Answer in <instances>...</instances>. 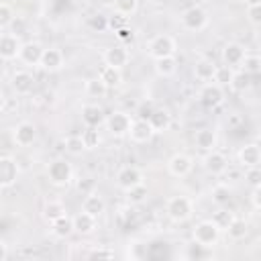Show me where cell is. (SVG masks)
<instances>
[{"mask_svg":"<svg viewBox=\"0 0 261 261\" xmlns=\"http://www.w3.org/2000/svg\"><path fill=\"white\" fill-rule=\"evenodd\" d=\"M47 179L55 188H65L73 179V167L65 159H53L47 165Z\"/></svg>","mask_w":261,"mask_h":261,"instance_id":"6da1fadb","label":"cell"},{"mask_svg":"<svg viewBox=\"0 0 261 261\" xmlns=\"http://www.w3.org/2000/svg\"><path fill=\"white\" fill-rule=\"evenodd\" d=\"M218 237H220V228L212 218L210 220H200L192 230V239L196 243L208 247V249H212L218 243Z\"/></svg>","mask_w":261,"mask_h":261,"instance_id":"7a4b0ae2","label":"cell"},{"mask_svg":"<svg viewBox=\"0 0 261 261\" xmlns=\"http://www.w3.org/2000/svg\"><path fill=\"white\" fill-rule=\"evenodd\" d=\"M165 212L173 222H186L192 216L194 206H192V200L186 196H171L165 202Z\"/></svg>","mask_w":261,"mask_h":261,"instance_id":"3957f363","label":"cell"},{"mask_svg":"<svg viewBox=\"0 0 261 261\" xmlns=\"http://www.w3.org/2000/svg\"><path fill=\"white\" fill-rule=\"evenodd\" d=\"M179 20H181V27L186 31H202L208 24V12L202 6L194 4V6H190L181 12Z\"/></svg>","mask_w":261,"mask_h":261,"instance_id":"277c9868","label":"cell"},{"mask_svg":"<svg viewBox=\"0 0 261 261\" xmlns=\"http://www.w3.org/2000/svg\"><path fill=\"white\" fill-rule=\"evenodd\" d=\"M147 53L153 59H161V57H169L175 55V39L169 35H157L147 43Z\"/></svg>","mask_w":261,"mask_h":261,"instance_id":"5b68a950","label":"cell"},{"mask_svg":"<svg viewBox=\"0 0 261 261\" xmlns=\"http://www.w3.org/2000/svg\"><path fill=\"white\" fill-rule=\"evenodd\" d=\"M198 100H200V104L206 106V108H216V106H220L222 100H224V90H222V86L216 84V82H206V84L200 88V92H198Z\"/></svg>","mask_w":261,"mask_h":261,"instance_id":"8992f818","label":"cell"},{"mask_svg":"<svg viewBox=\"0 0 261 261\" xmlns=\"http://www.w3.org/2000/svg\"><path fill=\"white\" fill-rule=\"evenodd\" d=\"M130 124H133V118H130L126 112H122V110H114V112L108 114V118H106V128H108V133H110L112 137H116V139L128 135V133H130Z\"/></svg>","mask_w":261,"mask_h":261,"instance_id":"52a82bcc","label":"cell"},{"mask_svg":"<svg viewBox=\"0 0 261 261\" xmlns=\"http://www.w3.org/2000/svg\"><path fill=\"white\" fill-rule=\"evenodd\" d=\"M18 173H20V167L16 163L14 157L10 155H2L0 157V188H12L18 179Z\"/></svg>","mask_w":261,"mask_h":261,"instance_id":"ba28073f","label":"cell"},{"mask_svg":"<svg viewBox=\"0 0 261 261\" xmlns=\"http://www.w3.org/2000/svg\"><path fill=\"white\" fill-rule=\"evenodd\" d=\"M202 165H204V169H206L208 173H212V175H222V173H226V169H228V159H226L224 153L212 149V151H206V155H204V159H202Z\"/></svg>","mask_w":261,"mask_h":261,"instance_id":"9c48e42d","label":"cell"},{"mask_svg":"<svg viewBox=\"0 0 261 261\" xmlns=\"http://www.w3.org/2000/svg\"><path fill=\"white\" fill-rule=\"evenodd\" d=\"M35 139H37V126L29 120H22L12 128V141L18 147H29L35 143Z\"/></svg>","mask_w":261,"mask_h":261,"instance_id":"30bf717a","label":"cell"},{"mask_svg":"<svg viewBox=\"0 0 261 261\" xmlns=\"http://www.w3.org/2000/svg\"><path fill=\"white\" fill-rule=\"evenodd\" d=\"M139 184H143V171L139 167H135V165H126L116 173V186L120 190H124V192L135 188V186H139Z\"/></svg>","mask_w":261,"mask_h":261,"instance_id":"8fae6325","label":"cell"},{"mask_svg":"<svg viewBox=\"0 0 261 261\" xmlns=\"http://www.w3.org/2000/svg\"><path fill=\"white\" fill-rule=\"evenodd\" d=\"M192 167H194V161H192V157L186 155V153H175V155H171L169 161H167V171H169L173 177H186V175L192 171Z\"/></svg>","mask_w":261,"mask_h":261,"instance_id":"7c38bea8","label":"cell"},{"mask_svg":"<svg viewBox=\"0 0 261 261\" xmlns=\"http://www.w3.org/2000/svg\"><path fill=\"white\" fill-rule=\"evenodd\" d=\"M20 47H22V43H20V39H18L16 35H12V33H2V37H0V57H2V61H12V59H16Z\"/></svg>","mask_w":261,"mask_h":261,"instance_id":"4fadbf2b","label":"cell"},{"mask_svg":"<svg viewBox=\"0 0 261 261\" xmlns=\"http://www.w3.org/2000/svg\"><path fill=\"white\" fill-rule=\"evenodd\" d=\"M43 51H45V47L39 41H27V43H22V47L18 51V59L24 65H39Z\"/></svg>","mask_w":261,"mask_h":261,"instance_id":"5bb4252c","label":"cell"},{"mask_svg":"<svg viewBox=\"0 0 261 261\" xmlns=\"http://www.w3.org/2000/svg\"><path fill=\"white\" fill-rule=\"evenodd\" d=\"M153 135H155V130H153V126H151L149 120H145V118H133L130 133H128V137H130L133 143H149Z\"/></svg>","mask_w":261,"mask_h":261,"instance_id":"9a60e30c","label":"cell"},{"mask_svg":"<svg viewBox=\"0 0 261 261\" xmlns=\"http://www.w3.org/2000/svg\"><path fill=\"white\" fill-rule=\"evenodd\" d=\"M237 159L243 167H259L261 163V147L257 143H247L239 149Z\"/></svg>","mask_w":261,"mask_h":261,"instance_id":"2e32d148","label":"cell"},{"mask_svg":"<svg viewBox=\"0 0 261 261\" xmlns=\"http://www.w3.org/2000/svg\"><path fill=\"white\" fill-rule=\"evenodd\" d=\"M245 55H247V53H245V47H243L241 43H237V41H230V43H226V45L222 47V61H224V65L237 67V65L243 63Z\"/></svg>","mask_w":261,"mask_h":261,"instance_id":"e0dca14e","label":"cell"},{"mask_svg":"<svg viewBox=\"0 0 261 261\" xmlns=\"http://www.w3.org/2000/svg\"><path fill=\"white\" fill-rule=\"evenodd\" d=\"M33 84H35L33 73H29L27 69H16L12 73V77H10V86H12L14 94H20V96L29 94L33 90Z\"/></svg>","mask_w":261,"mask_h":261,"instance_id":"ac0fdd59","label":"cell"},{"mask_svg":"<svg viewBox=\"0 0 261 261\" xmlns=\"http://www.w3.org/2000/svg\"><path fill=\"white\" fill-rule=\"evenodd\" d=\"M102 57H104V63H106V65H114V67H120V69H122V67L128 63V59H130L128 51H126L122 45H112V47H108Z\"/></svg>","mask_w":261,"mask_h":261,"instance_id":"d6986e66","label":"cell"},{"mask_svg":"<svg viewBox=\"0 0 261 261\" xmlns=\"http://www.w3.org/2000/svg\"><path fill=\"white\" fill-rule=\"evenodd\" d=\"M39 65L45 71H57V69H61V65H63V53H61V49L47 47L43 51V57H41V63Z\"/></svg>","mask_w":261,"mask_h":261,"instance_id":"ffe728a7","label":"cell"},{"mask_svg":"<svg viewBox=\"0 0 261 261\" xmlns=\"http://www.w3.org/2000/svg\"><path fill=\"white\" fill-rule=\"evenodd\" d=\"M96 216H92V214H88V212H84V210H80L75 216H73V230L77 232V234H92L94 230H96Z\"/></svg>","mask_w":261,"mask_h":261,"instance_id":"44dd1931","label":"cell"},{"mask_svg":"<svg viewBox=\"0 0 261 261\" xmlns=\"http://www.w3.org/2000/svg\"><path fill=\"white\" fill-rule=\"evenodd\" d=\"M82 210L98 218L106 210V202H104V198L98 192H90V194H86V198L82 202Z\"/></svg>","mask_w":261,"mask_h":261,"instance_id":"7402d4cb","label":"cell"},{"mask_svg":"<svg viewBox=\"0 0 261 261\" xmlns=\"http://www.w3.org/2000/svg\"><path fill=\"white\" fill-rule=\"evenodd\" d=\"M216 63L212 59H198L194 65V77L200 82H214V73H216Z\"/></svg>","mask_w":261,"mask_h":261,"instance_id":"603a6c76","label":"cell"},{"mask_svg":"<svg viewBox=\"0 0 261 261\" xmlns=\"http://www.w3.org/2000/svg\"><path fill=\"white\" fill-rule=\"evenodd\" d=\"M104 120V112L98 104H84L82 106V122L86 126H100Z\"/></svg>","mask_w":261,"mask_h":261,"instance_id":"cb8c5ba5","label":"cell"},{"mask_svg":"<svg viewBox=\"0 0 261 261\" xmlns=\"http://www.w3.org/2000/svg\"><path fill=\"white\" fill-rule=\"evenodd\" d=\"M194 143L202 151H212L216 147V130L212 128H198L194 135Z\"/></svg>","mask_w":261,"mask_h":261,"instance_id":"d4e9b609","label":"cell"},{"mask_svg":"<svg viewBox=\"0 0 261 261\" xmlns=\"http://www.w3.org/2000/svg\"><path fill=\"white\" fill-rule=\"evenodd\" d=\"M149 122H151L155 133H163V130H167L171 126V114H169L167 108H155V112L151 114Z\"/></svg>","mask_w":261,"mask_h":261,"instance_id":"484cf974","label":"cell"},{"mask_svg":"<svg viewBox=\"0 0 261 261\" xmlns=\"http://www.w3.org/2000/svg\"><path fill=\"white\" fill-rule=\"evenodd\" d=\"M67 214V210H65V206H63V202H59V200H49V202H45V206H43V218L51 224V222H55V220H59L61 216H65Z\"/></svg>","mask_w":261,"mask_h":261,"instance_id":"4316f807","label":"cell"},{"mask_svg":"<svg viewBox=\"0 0 261 261\" xmlns=\"http://www.w3.org/2000/svg\"><path fill=\"white\" fill-rule=\"evenodd\" d=\"M175 71H177V59H175V55L155 59V73L159 77H171Z\"/></svg>","mask_w":261,"mask_h":261,"instance_id":"83f0119b","label":"cell"},{"mask_svg":"<svg viewBox=\"0 0 261 261\" xmlns=\"http://www.w3.org/2000/svg\"><path fill=\"white\" fill-rule=\"evenodd\" d=\"M98 77L108 86V90L110 88H116V86H120V82H122V73H120V67H114V65H104L102 69H100V73H98Z\"/></svg>","mask_w":261,"mask_h":261,"instance_id":"f1b7e54d","label":"cell"},{"mask_svg":"<svg viewBox=\"0 0 261 261\" xmlns=\"http://www.w3.org/2000/svg\"><path fill=\"white\" fill-rule=\"evenodd\" d=\"M51 232H53V237H57V239H67L71 232H75V230H73V218H69V216L65 214V216H61L59 220L51 222Z\"/></svg>","mask_w":261,"mask_h":261,"instance_id":"f546056e","label":"cell"},{"mask_svg":"<svg viewBox=\"0 0 261 261\" xmlns=\"http://www.w3.org/2000/svg\"><path fill=\"white\" fill-rule=\"evenodd\" d=\"M126 257L133 261H143L149 257V245L145 241H130L126 247Z\"/></svg>","mask_w":261,"mask_h":261,"instance_id":"4dcf8cb0","label":"cell"},{"mask_svg":"<svg viewBox=\"0 0 261 261\" xmlns=\"http://www.w3.org/2000/svg\"><path fill=\"white\" fill-rule=\"evenodd\" d=\"M247 232H249V224H247L243 218H237V216H234V220H232V222L228 224V228H226V234H228V239H232V241L245 239Z\"/></svg>","mask_w":261,"mask_h":261,"instance_id":"1f68e13d","label":"cell"},{"mask_svg":"<svg viewBox=\"0 0 261 261\" xmlns=\"http://www.w3.org/2000/svg\"><path fill=\"white\" fill-rule=\"evenodd\" d=\"M210 196H212V202H214V204L224 206V204H228V200L232 198V190H230L226 184H216V186L212 188Z\"/></svg>","mask_w":261,"mask_h":261,"instance_id":"d6a6232c","label":"cell"},{"mask_svg":"<svg viewBox=\"0 0 261 261\" xmlns=\"http://www.w3.org/2000/svg\"><path fill=\"white\" fill-rule=\"evenodd\" d=\"M84 90H86V94H88L90 98H102V96L106 94L108 86H106L100 77H92V80H88V82H86Z\"/></svg>","mask_w":261,"mask_h":261,"instance_id":"836d02e7","label":"cell"},{"mask_svg":"<svg viewBox=\"0 0 261 261\" xmlns=\"http://www.w3.org/2000/svg\"><path fill=\"white\" fill-rule=\"evenodd\" d=\"M82 141H84L86 149H96V147L100 145V141H102L98 126H86V128L82 130Z\"/></svg>","mask_w":261,"mask_h":261,"instance_id":"e575fe53","label":"cell"},{"mask_svg":"<svg viewBox=\"0 0 261 261\" xmlns=\"http://www.w3.org/2000/svg\"><path fill=\"white\" fill-rule=\"evenodd\" d=\"M251 73H247V71H234V75H232V82H230V88L234 90V92H245V90H249L251 88Z\"/></svg>","mask_w":261,"mask_h":261,"instance_id":"d590c367","label":"cell"},{"mask_svg":"<svg viewBox=\"0 0 261 261\" xmlns=\"http://www.w3.org/2000/svg\"><path fill=\"white\" fill-rule=\"evenodd\" d=\"M147 196H149V190H147L145 184H139V186L126 190V200H128V204H143V202L147 200Z\"/></svg>","mask_w":261,"mask_h":261,"instance_id":"8d00e7d4","label":"cell"},{"mask_svg":"<svg viewBox=\"0 0 261 261\" xmlns=\"http://www.w3.org/2000/svg\"><path fill=\"white\" fill-rule=\"evenodd\" d=\"M232 75H234V69L230 65H218L216 67V73H214V82L224 88V86H230Z\"/></svg>","mask_w":261,"mask_h":261,"instance_id":"74e56055","label":"cell"},{"mask_svg":"<svg viewBox=\"0 0 261 261\" xmlns=\"http://www.w3.org/2000/svg\"><path fill=\"white\" fill-rule=\"evenodd\" d=\"M65 151L71 155H82L86 151V145L82 141V135H71L65 139Z\"/></svg>","mask_w":261,"mask_h":261,"instance_id":"f35d334b","label":"cell"},{"mask_svg":"<svg viewBox=\"0 0 261 261\" xmlns=\"http://www.w3.org/2000/svg\"><path fill=\"white\" fill-rule=\"evenodd\" d=\"M241 69L247 71V73H251V75L259 73L261 71V57L259 55H245V59L241 63Z\"/></svg>","mask_w":261,"mask_h":261,"instance_id":"ab89813d","label":"cell"},{"mask_svg":"<svg viewBox=\"0 0 261 261\" xmlns=\"http://www.w3.org/2000/svg\"><path fill=\"white\" fill-rule=\"evenodd\" d=\"M114 8H116V12H120L124 16H130V14L137 12L139 0H114Z\"/></svg>","mask_w":261,"mask_h":261,"instance_id":"60d3db41","label":"cell"},{"mask_svg":"<svg viewBox=\"0 0 261 261\" xmlns=\"http://www.w3.org/2000/svg\"><path fill=\"white\" fill-rule=\"evenodd\" d=\"M124 27H128V16H124V14H120V12H112L110 16H108V29L110 31H120V29H124Z\"/></svg>","mask_w":261,"mask_h":261,"instance_id":"b9f144b4","label":"cell"},{"mask_svg":"<svg viewBox=\"0 0 261 261\" xmlns=\"http://www.w3.org/2000/svg\"><path fill=\"white\" fill-rule=\"evenodd\" d=\"M212 220L218 224V228H220V230H226V228H228V224L234 220V214H232V212H228V210H218V212L212 216Z\"/></svg>","mask_w":261,"mask_h":261,"instance_id":"7bdbcfd3","label":"cell"},{"mask_svg":"<svg viewBox=\"0 0 261 261\" xmlns=\"http://www.w3.org/2000/svg\"><path fill=\"white\" fill-rule=\"evenodd\" d=\"M12 20H14V10H12V6H10L8 2H2V4H0V27L6 29Z\"/></svg>","mask_w":261,"mask_h":261,"instance_id":"ee69618b","label":"cell"},{"mask_svg":"<svg viewBox=\"0 0 261 261\" xmlns=\"http://www.w3.org/2000/svg\"><path fill=\"white\" fill-rule=\"evenodd\" d=\"M88 27H90L92 31L102 33V31H106V29H108V16L94 14V16H90V18H88Z\"/></svg>","mask_w":261,"mask_h":261,"instance_id":"f6af8a7d","label":"cell"},{"mask_svg":"<svg viewBox=\"0 0 261 261\" xmlns=\"http://www.w3.org/2000/svg\"><path fill=\"white\" fill-rule=\"evenodd\" d=\"M206 255H208V247H204L196 241L192 245H188V259H202Z\"/></svg>","mask_w":261,"mask_h":261,"instance_id":"bcb514c9","label":"cell"},{"mask_svg":"<svg viewBox=\"0 0 261 261\" xmlns=\"http://www.w3.org/2000/svg\"><path fill=\"white\" fill-rule=\"evenodd\" d=\"M155 104L151 102V100H145V102H141L139 104V108H137V118H145V120H149L151 118V114L155 112Z\"/></svg>","mask_w":261,"mask_h":261,"instance_id":"7dc6e473","label":"cell"},{"mask_svg":"<svg viewBox=\"0 0 261 261\" xmlns=\"http://www.w3.org/2000/svg\"><path fill=\"white\" fill-rule=\"evenodd\" d=\"M247 18L251 24H261V4L247 6Z\"/></svg>","mask_w":261,"mask_h":261,"instance_id":"c3c4849f","label":"cell"},{"mask_svg":"<svg viewBox=\"0 0 261 261\" xmlns=\"http://www.w3.org/2000/svg\"><path fill=\"white\" fill-rule=\"evenodd\" d=\"M245 179L255 188L261 184V169L259 167H247V173H245Z\"/></svg>","mask_w":261,"mask_h":261,"instance_id":"681fc988","label":"cell"},{"mask_svg":"<svg viewBox=\"0 0 261 261\" xmlns=\"http://www.w3.org/2000/svg\"><path fill=\"white\" fill-rule=\"evenodd\" d=\"M88 257H98V259H112L114 257V251L112 249H94L90 251Z\"/></svg>","mask_w":261,"mask_h":261,"instance_id":"f907efd6","label":"cell"},{"mask_svg":"<svg viewBox=\"0 0 261 261\" xmlns=\"http://www.w3.org/2000/svg\"><path fill=\"white\" fill-rule=\"evenodd\" d=\"M251 202H253V206H255L257 210H261V184L253 188V192H251Z\"/></svg>","mask_w":261,"mask_h":261,"instance_id":"816d5d0a","label":"cell"},{"mask_svg":"<svg viewBox=\"0 0 261 261\" xmlns=\"http://www.w3.org/2000/svg\"><path fill=\"white\" fill-rule=\"evenodd\" d=\"M116 37L122 39V41H133V29L130 27H124V29L116 31Z\"/></svg>","mask_w":261,"mask_h":261,"instance_id":"f5cc1de1","label":"cell"},{"mask_svg":"<svg viewBox=\"0 0 261 261\" xmlns=\"http://www.w3.org/2000/svg\"><path fill=\"white\" fill-rule=\"evenodd\" d=\"M6 259H8V245L0 241V261H6Z\"/></svg>","mask_w":261,"mask_h":261,"instance_id":"db71d44e","label":"cell"},{"mask_svg":"<svg viewBox=\"0 0 261 261\" xmlns=\"http://www.w3.org/2000/svg\"><path fill=\"white\" fill-rule=\"evenodd\" d=\"M90 188H92V179H88V181H80V184H77V190H80V192H88ZM88 194H90V192H88Z\"/></svg>","mask_w":261,"mask_h":261,"instance_id":"11a10c76","label":"cell"},{"mask_svg":"<svg viewBox=\"0 0 261 261\" xmlns=\"http://www.w3.org/2000/svg\"><path fill=\"white\" fill-rule=\"evenodd\" d=\"M245 4H247V6H251V4H261V0H245Z\"/></svg>","mask_w":261,"mask_h":261,"instance_id":"9f6ffc18","label":"cell"},{"mask_svg":"<svg viewBox=\"0 0 261 261\" xmlns=\"http://www.w3.org/2000/svg\"><path fill=\"white\" fill-rule=\"evenodd\" d=\"M259 57H261V49H259Z\"/></svg>","mask_w":261,"mask_h":261,"instance_id":"6f0895ef","label":"cell"}]
</instances>
